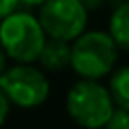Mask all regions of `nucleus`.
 Returning <instances> with one entry per match:
<instances>
[{"mask_svg":"<svg viewBox=\"0 0 129 129\" xmlns=\"http://www.w3.org/2000/svg\"><path fill=\"white\" fill-rule=\"evenodd\" d=\"M19 8V0H0V19H4Z\"/></svg>","mask_w":129,"mask_h":129,"instance_id":"obj_11","label":"nucleus"},{"mask_svg":"<svg viewBox=\"0 0 129 129\" xmlns=\"http://www.w3.org/2000/svg\"><path fill=\"white\" fill-rule=\"evenodd\" d=\"M46 0H19V4L25 6V8H38V6H42Z\"/></svg>","mask_w":129,"mask_h":129,"instance_id":"obj_13","label":"nucleus"},{"mask_svg":"<svg viewBox=\"0 0 129 129\" xmlns=\"http://www.w3.org/2000/svg\"><path fill=\"white\" fill-rule=\"evenodd\" d=\"M127 2H129V0H127Z\"/></svg>","mask_w":129,"mask_h":129,"instance_id":"obj_15","label":"nucleus"},{"mask_svg":"<svg viewBox=\"0 0 129 129\" xmlns=\"http://www.w3.org/2000/svg\"><path fill=\"white\" fill-rule=\"evenodd\" d=\"M64 108L76 125L85 129H99L106 125L116 105L108 87H105L99 80L82 78L69 89Z\"/></svg>","mask_w":129,"mask_h":129,"instance_id":"obj_3","label":"nucleus"},{"mask_svg":"<svg viewBox=\"0 0 129 129\" xmlns=\"http://www.w3.org/2000/svg\"><path fill=\"white\" fill-rule=\"evenodd\" d=\"M46 38L38 15L27 10H15L0 19V48L15 63H36Z\"/></svg>","mask_w":129,"mask_h":129,"instance_id":"obj_2","label":"nucleus"},{"mask_svg":"<svg viewBox=\"0 0 129 129\" xmlns=\"http://www.w3.org/2000/svg\"><path fill=\"white\" fill-rule=\"evenodd\" d=\"M10 110H12V103H10L8 95L4 93V89L0 87V127H2V125L8 121Z\"/></svg>","mask_w":129,"mask_h":129,"instance_id":"obj_10","label":"nucleus"},{"mask_svg":"<svg viewBox=\"0 0 129 129\" xmlns=\"http://www.w3.org/2000/svg\"><path fill=\"white\" fill-rule=\"evenodd\" d=\"M0 87L10 103L19 108H38L49 97V80L46 70L34 63H15L0 74Z\"/></svg>","mask_w":129,"mask_h":129,"instance_id":"obj_4","label":"nucleus"},{"mask_svg":"<svg viewBox=\"0 0 129 129\" xmlns=\"http://www.w3.org/2000/svg\"><path fill=\"white\" fill-rule=\"evenodd\" d=\"M80 2L84 4V8L87 10V12H95V10H99L105 4V0H80Z\"/></svg>","mask_w":129,"mask_h":129,"instance_id":"obj_12","label":"nucleus"},{"mask_svg":"<svg viewBox=\"0 0 129 129\" xmlns=\"http://www.w3.org/2000/svg\"><path fill=\"white\" fill-rule=\"evenodd\" d=\"M36 63L46 72H61L70 67V42L61 38H46Z\"/></svg>","mask_w":129,"mask_h":129,"instance_id":"obj_6","label":"nucleus"},{"mask_svg":"<svg viewBox=\"0 0 129 129\" xmlns=\"http://www.w3.org/2000/svg\"><path fill=\"white\" fill-rule=\"evenodd\" d=\"M6 69H8V55H6L4 49L0 48V74L4 72Z\"/></svg>","mask_w":129,"mask_h":129,"instance_id":"obj_14","label":"nucleus"},{"mask_svg":"<svg viewBox=\"0 0 129 129\" xmlns=\"http://www.w3.org/2000/svg\"><path fill=\"white\" fill-rule=\"evenodd\" d=\"M105 127H108V129H129V110L116 106L114 112L110 114Z\"/></svg>","mask_w":129,"mask_h":129,"instance_id":"obj_9","label":"nucleus"},{"mask_svg":"<svg viewBox=\"0 0 129 129\" xmlns=\"http://www.w3.org/2000/svg\"><path fill=\"white\" fill-rule=\"evenodd\" d=\"M108 32L114 38L118 49L129 51V2L114 8L108 21Z\"/></svg>","mask_w":129,"mask_h":129,"instance_id":"obj_7","label":"nucleus"},{"mask_svg":"<svg viewBox=\"0 0 129 129\" xmlns=\"http://www.w3.org/2000/svg\"><path fill=\"white\" fill-rule=\"evenodd\" d=\"M118 63V46L108 30H84L70 42V67L80 78L101 80Z\"/></svg>","mask_w":129,"mask_h":129,"instance_id":"obj_1","label":"nucleus"},{"mask_svg":"<svg viewBox=\"0 0 129 129\" xmlns=\"http://www.w3.org/2000/svg\"><path fill=\"white\" fill-rule=\"evenodd\" d=\"M108 91L116 106L129 110V64L114 69L110 72Z\"/></svg>","mask_w":129,"mask_h":129,"instance_id":"obj_8","label":"nucleus"},{"mask_svg":"<svg viewBox=\"0 0 129 129\" xmlns=\"http://www.w3.org/2000/svg\"><path fill=\"white\" fill-rule=\"evenodd\" d=\"M36 15L46 36L72 42L85 30L89 12L80 0H46Z\"/></svg>","mask_w":129,"mask_h":129,"instance_id":"obj_5","label":"nucleus"}]
</instances>
